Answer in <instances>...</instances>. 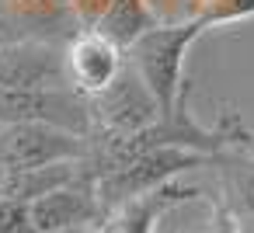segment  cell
<instances>
[{"label": "cell", "instance_id": "1", "mask_svg": "<svg viewBox=\"0 0 254 233\" xmlns=\"http://www.w3.org/2000/svg\"><path fill=\"white\" fill-rule=\"evenodd\" d=\"M202 28H205L202 18L185 21V25H174V28H150L129 49V63L136 66V73L143 77V84L160 101L164 118L174 115V94H178V84H181L185 49L202 35Z\"/></svg>", "mask_w": 254, "mask_h": 233}, {"label": "cell", "instance_id": "2", "mask_svg": "<svg viewBox=\"0 0 254 233\" xmlns=\"http://www.w3.org/2000/svg\"><path fill=\"white\" fill-rule=\"evenodd\" d=\"M202 160H205L202 150L157 146V150H146V153L126 160L122 167L101 174V177L94 181V191H98V198H101V205H105V212H108V209H115V205L126 202V198H136V195H143V191H153V188L174 181L181 171L198 167Z\"/></svg>", "mask_w": 254, "mask_h": 233}, {"label": "cell", "instance_id": "3", "mask_svg": "<svg viewBox=\"0 0 254 233\" xmlns=\"http://www.w3.org/2000/svg\"><path fill=\"white\" fill-rule=\"evenodd\" d=\"M14 122H46L87 136L94 115L84 94L73 87H32V91L0 87V125H14Z\"/></svg>", "mask_w": 254, "mask_h": 233}, {"label": "cell", "instance_id": "4", "mask_svg": "<svg viewBox=\"0 0 254 233\" xmlns=\"http://www.w3.org/2000/svg\"><path fill=\"white\" fill-rule=\"evenodd\" d=\"M91 115L112 136H132V132H143V129H150L164 118L160 101L143 84V77L136 73L132 63H126L119 70V77L101 94L91 98Z\"/></svg>", "mask_w": 254, "mask_h": 233}, {"label": "cell", "instance_id": "5", "mask_svg": "<svg viewBox=\"0 0 254 233\" xmlns=\"http://www.w3.org/2000/svg\"><path fill=\"white\" fill-rule=\"evenodd\" d=\"M84 136L46 122L0 125V164L7 167H49L60 160H84Z\"/></svg>", "mask_w": 254, "mask_h": 233}, {"label": "cell", "instance_id": "6", "mask_svg": "<svg viewBox=\"0 0 254 233\" xmlns=\"http://www.w3.org/2000/svg\"><path fill=\"white\" fill-rule=\"evenodd\" d=\"M0 87L32 91V87H73L66 73V53L49 42L21 39L0 42Z\"/></svg>", "mask_w": 254, "mask_h": 233}, {"label": "cell", "instance_id": "7", "mask_svg": "<svg viewBox=\"0 0 254 233\" xmlns=\"http://www.w3.org/2000/svg\"><path fill=\"white\" fill-rule=\"evenodd\" d=\"M28 219L39 233H60L73 226H98L105 219V205L91 181H70L35 202H28Z\"/></svg>", "mask_w": 254, "mask_h": 233}, {"label": "cell", "instance_id": "8", "mask_svg": "<svg viewBox=\"0 0 254 233\" xmlns=\"http://www.w3.org/2000/svg\"><path fill=\"white\" fill-rule=\"evenodd\" d=\"M126 66V56L115 42H108L101 32H87L80 35L70 49H66V73H70V84L73 91H80L84 98H94L101 94L115 77L119 70Z\"/></svg>", "mask_w": 254, "mask_h": 233}, {"label": "cell", "instance_id": "9", "mask_svg": "<svg viewBox=\"0 0 254 233\" xmlns=\"http://www.w3.org/2000/svg\"><path fill=\"white\" fill-rule=\"evenodd\" d=\"M188 198H198V188H185L174 181L153 188V191H143L136 198H126L119 202L115 209L105 212V219L98 223V233H153L157 219L178 205V202H188Z\"/></svg>", "mask_w": 254, "mask_h": 233}, {"label": "cell", "instance_id": "10", "mask_svg": "<svg viewBox=\"0 0 254 233\" xmlns=\"http://www.w3.org/2000/svg\"><path fill=\"white\" fill-rule=\"evenodd\" d=\"M150 28H153V18L143 7V0H112L108 11L94 25V32H101L119 49H132L136 39H143Z\"/></svg>", "mask_w": 254, "mask_h": 233}, {"label": "cell", "instance_id": "11", "mask_svg": "<svg viewBox=\"0 0 254 233\" xmlns=\"http://www.w3.org/2000/svg\"><path fill=\"white\" fill-rule=\"evenodd\" d=\"M32 223L28 219V205L18 198H0V233H14L18 226Z\"/></svg>", "mask_w": 254, "mask_h": 233}, {"label": "cell", "instance_id": "12", "mask_svg": "<svg viewBox=\"0 0 254 233\" xmlns=\"http://www.w3.org/2000/svg\"><path fill=\"white\" fill-rule=\"evenodd\" d=\"M202 233H240V223H237L226 209H216V212L209 216V223H205Z\"/></svg>", "mask_w": 254, "mask_h": 233}, {"label": "cell", "instance_id": "13", "mask_svg": "<svg viewBox=\"0 0 254 233\" xmlns=\"http://www.w3.org/2000/svg\"><path fill=\"white\" fill-rule=\"evenodd\" d=\"M108 4H112V0H77L80 14H87V21H94V25H98V18L108 11Z\"/></svg>", "mask_w": 254, "mask_h": 233}, {"label": "cell", "instance_id": "14", "mask_svg": "<svg viewBox=\"0 0 254 233\" xmlns=\"http://www.w3.org/2000/svg\"><path fill=\"white\" fill-rule=\"evenodd\" d=\"M240 191H244L240 198H244V205H247V212H254V174H251V177L244 181V188H240Z\"/></svg>", "mask_w": 254, "mask_h": 233}, {"label": "cell", "instance_id": "15", "mask_svg": "<svg viewBox=\"0 0 254 233\" xmlns=\"http://www.w3.org/2000/svg\"><path fill=\"white\" fill-rule=\"evenodd\" d=\"M237 223H240V233H254V212H247V216H240Z\"/></svg>", "mask_w": 254, "mask_h": 233}, {"label": "cell", "instance_id": "16", "mask_svg": "<svg viewBox=\"0 0 254 233\" xmlns=\"http://www.w3.org/2000/svg\"><path fill=\"white\" fill-rule=\"evenodd\" d=\"M60 233H98V226H73V230H60Z\"/></svg>", "mask_w": 254, "mask_h": 233}, {"label": "cell", "instance_id": "17", "mask_svg": "<svg viewBox=\"0 0 254 233\" xmlns=\"http://www.w3.org/2000/svg\"><path fill=\"white\" fill-rule=\"evenodd\" d=\"M14 233H39V230H35V226H32V223H25V226H18V230H14Z\"/></svg>", "mask_w": 254, "mask_h": 233}]
</instances>
